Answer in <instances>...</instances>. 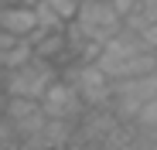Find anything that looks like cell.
Segmentation results:
<instances>
[{
    "instance_id": "277c9868",
    "label": "cell",
    "mask_w": 157,
    "mask_h": 150,
    "mask_svg": "<svg viewBox=\"0 0 157 150\" xmlns=\"http://www.w3.org/2000/svg\"><path fill=\"white\" fill-rule=\"evenodd\" d=\"M65 79L78 89L86 106H109L113 103V79L99 62H72Z\"/></svg>"
},
{
    "instance_id": "3957f363",
    "label": "cell",
    "mask_w": 157,
    "mask_h": 150,
    "mask_svg": "<svg viewBox=\"0 0 157 150\" xmlns=\"http://www.w3.org/2000/svg\"><path fill=\"white\" fill-rule=\"evenodd\" d=\"M75 24L96 44H106L116 31H123V14L113 7V0H78Z\"/></svg>"
},
{
    "instance_id": "5b68a950",
    "label": "cell",
    "mask_w": 157,
    "mask_h": 150,
    "mask_svg": "<svg viewBox=\"0 0 157 150\" xmlns=\"http://www.w3.org/2000/svg\"><path fill=\"white\" fill-rule=\"evenodd\" d=\"M4 116L14 123V130L21 137V143L41 133V126L48 123V113L41 106V99H28V96H7V103H4Z\"/></svg>"
},
{
    "instance_id": "52a82bcc",
    "label": "cell",
    "mask_w": 157,
    "mask_h": 150,
    "mask_svg": "<svg viewBox=\"0 0 157 150\" xmlns=\"http://www.w3.org/2000/svg\"><path fill=\"white\" fill-rule=\"evenodd\" d=\"M0 28L17 38H31L38 31V10L31 4H4L0 7Z\"/></svg>"
},
{
    "instance_id": "8992f818",
    "label": "cell",
    "mask_w": 157,
    "mask_h": 150,
    "mask_svg": "<svg viewBox=\"0 0 157 150\" xmlns=\"http://www.w3.org/2000/svg\"><path fill=\"white\" fill-rule=\"evenodd\" d=\"M41 106L48 116H58V119H75L86 113V103H82V96H78V89L68 82V79H55L48 85V92L41 96Z\"/></svg>"
},
{
    "instance_id": "6da1fadb",
    "label": "cell",
    "mask_w": 157,
    "mask_h": 150,
    "mask_svg": "<svg viewBox=\"0 0 157 150\" xmlns=\"http://www.w3.org/2000/svg\"><path fill=\"white\" fill-rule=\"evenodd\" d=\"M157 96V72L130 75V79H113V113L123 123H133L137 113Z\"/></svg>"
},
{
    "instance_id": "9c48e42d",
    "label": "cell",
    "mask_w": 157,
    "mask_h": 150,
    "mask_svg": "<svg viewBox=\"0 0 157 150\" xmlns=\"http://www.w3.org/2000/svg\"><path fill=\"white\" fill-rule=\"evenodd\" d=\"M133 126H137V130H157V96L150 99V103H147L140 113H137Z\"/></svg>"
},
{
    "instance_id": "8fae6325",
    "label": "cell",
    "mask_w": 157,
    "mask_h": 150,
    "mask_svg": "<svg viewBox=\"0 0 157 150\" xmlns=\"http://www.w3.org/2000/svg\"><path fill=\"white\" fill-rule=\"evenodd\" d=\"M137 4H140V0H113V7H116V10H120V14H123V17H126V14H130V10H133V7H137Z\"/></svg>"
},
{
    "instance_id": "7a4b0ae2",
    "label": "cell",
    "mask_w": 157,
    "mask_h": 150,
    "mask_svg": "<svg viewBox=\"0 0 157 150\" xmlns=\"http://www.w3.org/2000/svg\"><path fill=\"white\" fill-rule=\"evenodd\" d=\"M55 79H58L55 62H48V58H38V55H34L31 62H24V65H17V68H7V75H4V92H7V96L41 99Z\"/></svg>"
},
{
    "instance_id": "30bf717a",
    "label": "cell",
    "mask_w": 157,
    "mask_h": 150,
    "mask_svg": "<svg viewBox=\"0 0 157 150\" xmlns=\"http://www.w3.org/2000/svg\"><path fill=\"white\" fill-rule=\"evenodd\" d=\"M0 147H21V137H17L14 123H10L7 116L0 119Z\"/></svg>"
},
{
    "instance_id": "ba28073f",
    "label": "cell",
    "mask_w": 157,
    "mask_h": 150,
    "mask_svg": "<svg viewBox=\"0 0 157 150\" xmlns=\"http://www.w3.org/2000/svg\"><path fill=\"white\" fill-rule=\"evenodd\" d=\"M31 44H34V55L38 58H48V62H58L68 55V38H65V28L62 31H44L38 28L31 34Z\"/></svg>"
}]
</instances>
